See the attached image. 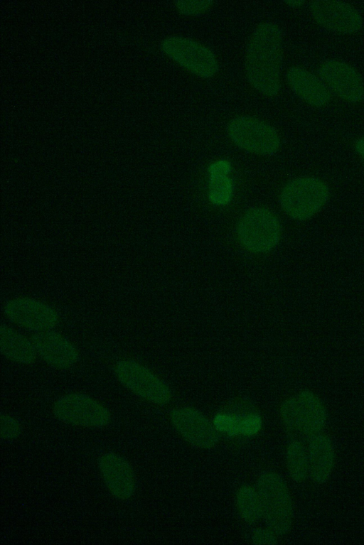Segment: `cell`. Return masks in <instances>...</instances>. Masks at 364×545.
<instances>
[{"label":"cell","mask_w":364,"mask_h":545,"mask_svg":"<svg viewBox=\"0 0 364 545\" xmlns=\"http://www.w3.org/2000/svg\"><path fill=\"white\" fill-rule=\"evenodd\" d=\"M282 37L279 28L272 22L260 23L249 41L245 55V71L250 84L267 97L280 90Z\"/></svg>","instance_id":"obj_1"},{"label":"cell","mask_w":364,"mask_h":545,"mask_svg":"<svg viewBox=\"0 0 364 545\" xmlns=\"http://www.w3.org/2000/svg\"><path fill=\"white\" fill-rule=\"evenodd\" d=\"M329 196V188L323 180L314 176H301L284 186L279 203L283 211L291 218L304 221L318 213Z\"/></svg>","instance_id":"obj_2"},{"label":"cell","mask_w":364,"mask_h":545,"mask_svg":"<svg viewBox=\"0 0 364 545\" xmlns=\"http://www.w3.org/2000/svg\"><path fill=\"white\" fill-rule=\"evenodd\" d=\"M262 514L268 528L277 535H284L293 522V504L289 490L282 477L274 472L262 473L257 484Z\"/></svg>","instance_id":"obj_3"},{"label":"cell","mask_w":364,"mask_h":545,"mask_svg":"<svg viewBox=\"0 0 364 545\" xmlns=\"http://www.w3.org/2000/svg\"><path fill=\"white\" fill-rule=\"evenodd\" d=\"M280 413L289 432H299L308 439L323 433L328 420L321 399L307 389L286 399L281 405Z\"/></svg>","instance_id":"obj_4"},{"label":"cell","mask_w":364,"mask_h":545,"mask_svg":"<svg viewBox=\"0 0 364 545\" xmlns=\"http://www.w3.org/2000/svg\"><path fill=\"white\" fill-rule=\"evenodd\" d=\"M281 232L277 217L264 207L247 210L237 226L240 243L254 253H265L272 249L279 242Z\"/></svg>","instance_id":"obj_5"},{"label":"cell","mask_w":364,"mask_h":545,"mask_svg":"<svg viewBox=\"0 0 364 545\" xmlns=\"http://www.w3.org/2000/svg\"><path fill=\"white\" fill-rule=\"evenodd\" d=\"M230 139L239 148L259 155H272L280 147V138L269 124L250 116H239L228 124Z\"/></svg>","instance_id":"obj_6"},{"label":"cell","mask_w":364,"mask_h":545,"mask_svg":"<svg viewBox=\"0 0 364 545\" xmlns=\"http://www.w3.org/2000/svg\"><path fill=\"white\" fill-rule=\"evenodd\" d=\"M59 421L75 426L100 428L111 421L108 409L82 393H70L58 399L53 407Z\"/></svg>","instance_id":"obj_7"},{"label":"cell","mask_w":364,"mask_h":545,"mask_svg":"<svg viewBox=\"0 0 364 545\" xmlns=\"http://www.w3.org/2000/svg\"><path fill=\"white\" fill-rule=\"evenodd\" d=\"M161 48L172 60L199 77H213L218 70L212 50L191 38L171 36L163 40Z\"/></svg>","instance_id":"obj_8"},{"label":"cell","mask_w":364,"mask_h":545,"mask_svg":"<svg viewBox=\"0 0 364 545\" xmlns=\"http://www.w3.org/2000/svg\"><path fill=\"white\" fill-rule=\"evenodd\" d=\"M114 372L124 387L143 399L161 405L171 398L168 386L149 369L136 361L118 362Z\"/></svg>","instance_id":"obj_9"},{"label":"cell","mask_w":364,"mask_h":545,"mask_svg":"<svg viewBox=\"0 0 364 545\" xmlns=\"http://www.w3.org/2000/svg\"><path fill=\"white\" fill-rule=\"evenodd\" d=\"M318 76L326 86L341 99L358 103L364 99V83L357 70L350 64L336 59L323 62Z\"/></svg>","instance_id":"obj_10"},{"label":"cell","mask_w":364,"mask_h":545,"mask_svg":"<svg viewBox=\"0 0 364 545\" xmlns=\"http://www.w3.org/2000/svg\"><path fill=\"white\" fill-rule=\"evenodd\" d=\"M4 311L11 322L30 330H51L59 322V315L53 308L31 298L12 299L6 303Z\"/></svg>","instance_id":"obj_11"},{"label":"cell","mask_w":364,"mask_h":545,"mask_svg":"<svg viewBox=\"0 0 364 545\" xmlns=\"http://www.w3.org/2000/svg\"><path fill=\"white\" fill-rule=\"evenodd\" d=\"M310 11L319 26L333 32L351 34L359 31L363 26L360 13L344 1H313L310 3Z\"/></svg>","instance_id":"obj_12"},{"label":"cell","mask_w":364,"mask_h":545,"mask_svg":"<svg viewBox=\"0 0 364 545\" xmlns=\"http://www.w3.org/2000/svg\"><path fill=\"white\" fill-rule=\"evenodd\" d=\"M97 464L106 487L114 497L127 500L134 495L135 475L131 465L123 456L114 452H106L100 455Z\"/></svg>","instance_id":"obj_13"},{"label":"cell","mask_w":364,"mask_h":545,"mask_svg":"<svg viewBox=\"0 0 364 545\" xmlns=\"http://www.w3.org/2000/svg\"><path fill=\"white\" fill-rule=\"evenodd\" d=\"M171 421L181 436L200 448H210L218 441V432L210 421L196 409L183 407L171 414Z\"/></svg>","instance_id":"obj_14"},{"label":"cell","mask_w":364,"mask_h":545,"mask_svg":"<svg viewBox=\"0 0 364 545\" xmlns=\"http://www.w3.org/2000/svg\"><path fill=\"white\" fill-rule=\"evenodd\" d=\"M31 341L37 355L55 368H70L79 359L75 346L56 331L48 330L37 332L32 336Z\"/></svg>","instance_id":"obj_15"},{"label":"cell","mask_w":364,"mask_h":545,"mask_svg":"<svg viewBox=\"0 0 364 545\" xmlns=\"http://www.w3.org/2000/svg\"><path fill=\"white\" fill-rule=\"evenodd\" d=\"M287 80L292 91L311 106L322 107L331 99V92L320 77L304 68L291 67Z\"/></svg>","instance_id":"obj_16"},{"label":"cell","mask_w":364,"mask_h":545,"mask_svg":"<svg viewBox=\"0 0 364 545\" xmlns=\"http://www.w3.org/2000/svg\"><path fill=\"white\" fill-rule=\"evenodd\" d=\"M307 453L309 475L318 485L330 479L336 463V452L331 438L321 433L308 439Z\"/></svg>","instance_id":"obj_17"},{"label":"cell","mask_w":364,"mask_h":545,"mask_svg":"<svg viewBox=\"0 0 364 545\" xmlns=\"http://www.w3.org/2000/svg\"><path fill=\"white\" fill-rule=\"evenodd\" d=\"M0 348L5 357L17 363L30 365L36 359L32 341L6 325L0 327Z\"/></svg>","instance_id":"obj_18"},{"label":"cell","mask_w":364,"mask_h":545,"mask_svg":"<svg viewBox=\"0 0 364 545\" xmlns=\"http://www.w3.org/2000/svg\"><path fill=\"white\" fill-rule=\"evenodd\" d=\"M287 468L291 478L296 482H302L309 475L307 450L298 440L291 441L287 449Z\"/></svg>","instance_id":"obj_19"},{"label":"cell","mask_w":364,"mask_h":545,"mask_svg":"<svg viewBox=\"0 0 364 545\" xmlns=\"http://www.w3.org/2000/svg\"><path fill=\"white\" fill-rule=\"evenodd\" d=\"M236 504L241 517L249 524L256 522L262 516L257 491L250 486H242L238 490Z\"/></svg>","instance_id":"obj_20"},{"label":"cell","mask_w":364,"mask_h":545,"mask_svg":"<svg viewBox=\"0 0 364 545\" xmlns=\"http://www.w3.org/2000/svg\"><path fill=\"white\" fill-rule=\"evenodd\" d=\"M231 185L230 179L222 178L221 176L213 177L211 182L210 198V200L217 204H224L230 199L231 193Z\"/></svg>","instance_id":"obj_21"},{"label":"cell","mask_w":364,"mask_h":545,"mask_svg":"<svg viewBox=\"0 0 364 545\" xmlns=\"http://www.w3.org/2000/svg\"><path fill=\"white\" fill-rule=\"evenodd\" d=\"M22 428L20 422L6 414L1 415V436L2 439L10 441L18 438Z\"/></svg>","instance_id":"obj_22"},{"label":"cell","mask_w":364,"mask_h":545,"mask_svg":"<svg viewBox=\"0 0 364 545\" xmlns=\"http://www.w3.org/2000/svg\"><path fill=\"white\" fill-rule=\"evenodd\" d=\"M177 9L185 15L193 16L207 11L212 5L211 1H177L174 2Z\"/></svg>","instance_id":"obj_23"},{"label":"cell","mask_w":364,"mask_h":545,"mask_svg":"<svg viewBox=\"0 0 364 545\" xmlns=\"http://www.w3.org/2000/svg\"><path fill=\"white\" fill-rule=\"evenodd\" d=\"M252 541L257 545H272L277 544V534L271 529H258L252 536Z\"/></svg>","instance_id":"obj_24"},{"label":"cell","mask_w":364,"mask_h":545,"mask_svg":"<svg viewBox=\"0 0 364 545\" xmlns=\"http://www.w3.org/2000/svg\"><path fill=\"white\" fill-rule=\"evenodd\" d=\"M356 153L364 160V137L356 140L354 145Z\"/></svg>","instance_id":"obj_25"},{"label":"cell","mask_w":364,"mask_h":545,"mask_svg":"<svg viewBox=\"0 0 364 545\" xmlns=\"http://www.w3.org/2000/svg\"><path fill=\"white\" fill-rule=\"evenodd\" d=\"M286 4L289 5L290 6L293 7H298L302 6L305 1H285Z\"/></svg>","instance_id":"obj_26"}]
</instances>
